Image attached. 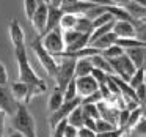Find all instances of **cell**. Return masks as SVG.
Masks as SVG:
<instances>
[{
    "mask_svg": "<svg viewBox=\"0 0 146 137\" xmlns=\"http://www.w3.org/2000/svg\"><path fill=\"white\" fill-rule=\"evenodd\" d=\"M61 17H63V11L60 10L58 7L49 3V10H47V22H46V30L44 33L50 32V30L57 29L58 24H60Z\"/></svg>",
    "mask_w": 146,
    "mask_h": 137,
    "instance_id": "12",
    "label": "cell"
},
{
    "mask_svg": "<svg viewBox=\"0 0 146 137\" xmlns=\"http://www.w3.org/2000/svg\"><path fill=\"white\" fill-rule=\"evenodd\" d=\"M76 88L79 98H86V96L98 92L99 85L91 76H85V77H76Z\"/></svg>",
    "mask_w": 146,
    "mask_h": 137,
    "instance_id": "9",
    "label": "cell"
},
{
    "mask_svg": "<svg viewBox=\"0 0 146 137\" xmlns=\"http://www.w3.org/2000/svg\"><path fill=\"white\" fill-rule=\"evenodd\" d=\"M111 3V7H118V8H123V7H126L127 3H129L130 0H108Z\"/></svg>",
    "mask_w": 146,
    "mask_h": 137,
    "instance_id": "40",
    "label": "cell"
},
{
    "mask_svg": "<svg viewBox=\"0 0 146 137\" xmlns=\"http://www.w3.org/2000/svg\"><path fill=\"white\" fill-rule=\"evenodd\" d=\"M115 46L121 47L123 51H127V49H133V47H145L146 43L140 41L138 38H116Z\"/></svg>",
    "mask_w": 146,
    "mask_h": 137,
    "instance_id": "20",
    "label": "cell"
},
{
    "mask_svg": "<svg viewBox=\"0 0 146 137\" xmlns=\"http://www.w3.org/2000/svg\"><path fill=\"white\" fill-rule=\"evenodd\" d=\"M118 129L113 123H108V121L102 120V118H98L96 120V134H104V132H110V131Z\"/></svg>",
    "mask_w": 146,
    "mask_h": 137,
    "instance_id": "30",
    "label": "cell"
},
{
    "mask_svg": "<svg viewBox=\"0 0 146 137\" xmlns=\"http://www.w3.org/2000/svg\"><path fill=\"white\" fill-rule=\"evenodd\" d=\"M127 132L130 134L132 137H145V134H146V121H145V117L141 118V120L138 121V123L135 124V126H132ZM126 132V134H127Z\"/></svg>",
    "mask_w": 146,
    "mask_h": 137,
    "instance_id": "29",
    "label": "cell"
},
{
    "mask_svg": "<svg viewBox=\"0 0 146 137\" xmlns=\"http://www.w3.org/2000/svg\"><path fill=\"white\" fill-rule=\"evenodd\" d=\"M83 120H85V117H83V112H82V109H80V106L74 109V110L69 114V117L66 118L68 124L72 126V128H76V129H79V128L83 126Z\"/></svg>",
    "mask_w": 146,
    "mask_h": 137,
    "instance_id": "22",
    "label": "cell"
},
{
    "mask_svg": "<svg viewBox=\"0 0 146 137\" xmlns=\"http://www.w3.org/2000/svg\"><path fill=\"white\" fill-rule=\"evenodd\" d=\"M14 55H16V60H17V66H19V82H24L27 85H35V84L42 82V79H39L36 76L29 58H27L25 44L14 47Z\"/></svg>",
    "mask_w": 146,
    "mask_h": 137,
    "instance_id": "2",
    "label": "cell"
},
{
    "mask_svg": "<svg viewBox=\"0 0 146 137\" xmlns=\"http://www.w3.org/2000/svg\"><path fill=\"white\" fill-rule=\"evenodd\" d=\"M79 98L77 96V88H76V77L64 87L63 90V101H72V99Z\"/></svg>",
    "mask_w": 146,
    "mask_h": 137,
    "instance_id": "26",
    "label": "cell"
},
{
    "mask_svg": "<svg viewBox=\"0 0 146 137\" xmlns=\"http://www.w3.org/2000/svg\"><path fill=\"white\" fill-rule=\"evenodd\" d=\"M82 35H85V33H79V32H76V30H66V32H63V43H64V49H66L68 46H71L72 43H76V41H77V39H79Z\"/></svg>",
    "mask_w": 146,
    "mask_h": 137,
    "instance_id": "31",
    "label": "cell"
},
{
    "mask_svg": "<svg viewBox=\"0 0 146 137\" xmlns=\"http://www.w3.org/2000/svg\"><path fill=\"white\" fill-rule=\"evenodd\" d=\"M126 57L132 61V65L138 70V68L145 66V55H146V49L145 47H133V49H127L124 51Z\"/></svg>",
    "mask_w": 146,
    "mask_h": 137,
    "instance_id": "13",
    "label": "cell"
},
{
    "mask_svg": "<svg viewBox=\"0 0 146 137\" xmlns=\"http://www.w3.org/2000/svg\"><path fill=\"white\" fill-rule=\"evenodd\" d=\"M64 137H77V129L69 126V124H66V128H64Z\"/></svg>",
    "mask_w": 146,
    "mask_h": 137,
    "instance_id": "38",
    "label": "cell"
},
{
    "mask_svg": "<svg viewBox=\"0 0 146 137\" xmlns=\"http://www.w3.org/2000/svg\"><path fill=\"white\" fill-rule=\"evenodd\" d=\"M79 106H80V98H76V99H72V101H64L63 104H61L55 112L49 114L47 120H49V126H50V131L54 129V128L57 126L60 121L66 120V118L69 117L71 112H72L76 107H79Z\"/></svg>",
    "mask_w": 146,
    "mask_h": 137,
    "instance_id": "6",
    "label": "cell"
},
{
    "mask_svg": "<svg viewBox=\"0 0 146 137\" xmlns=\"http://www.w3.org/2000/svg\"><path fill=\"white\" fill-rule=\"evenodd\" d=\"M93 71V65L90 58H82V60L76 61V68H74V77H85L90 76Z\"/></svg>",
    "mask_w": 146,
    "mask_h": 137,
    "instance_id": "19",
    "label": "cell"
},
{
    "mask_svg": "<svg viewBox=\"0 0 146 137\" xmlns=\"http://www.w3.org/2000/svg\"><path fill=\"white\" fill-rule=\"evenodd\" d=\"M32 51H33V54H35V57L38 58L39 65L44 68V71L50 77H54L55 73H57V60L42 47L41 36H36V38L32 41Z\"/></svg>",
    "mask_w": 146,
    "mask_h": 137,
    "instance_id": "3",
    "label": "cell"
},
{
    "mask_svg": "<svg viewBox=\"0 0 146 137\" xmlns=\"http://www.w3.org/2000/svg\"><path fill=\"white\" fill-rule=\"evenodd\" d=\"M127 84H129V87H130V88H133V90H135L138 85H143V84H145V66L138 68V70L130 76V79H129V82H127Z\"/></svg>",
    "mask_w": 146,
    "mask_h": 137,
    "instance_id": "24",
    "label": "cell"
},
{
    "mask_svg": "<svg viewBox=\"0 0 146 137\" xmlns=\"http://www.w3.org/2000/svg\"><path fill=\"white\" fill-rule=\"evenodd\" d=\"M63 102H64V101H63V92H61V90H58L57 87H55L54 92H52V93H50V96H49V101H47L49 114L55 112L61 104H63Z\"/></svg>",
    "mask_w": 146,
    "mask_h": 137,
    "instance_id": "21",
    "label": "cell"
},
{
    "mask_svg": "<svg viewBox=\"0 0 146 137\" xmlns=\"http://www.w3.org/2000/svg\"><path fill=\"white\" fill-rule=\"evenodd\" d=\"M10 87V92L13 93L14 99H16L17 102H22V104H27V95H29V85L24 82H13Z\"/></svg>",
    "mask_w": 146,
    "mask_h": 137,
    "instance_id": "14",
    "label": "cell"
},
{
    "mask_svg": "<svg viewBox=\"0 0 146 137\" xmlns=\"http://www.w3.org/2000/svg\"><path fill=\"white\" fill-rule=\"evenodd\" d=\"M110 21H113V16H111L110 13H104V14H101V16L96 17L94 21H91V22H93V30L98 29V27H101V25H105V24L110 22Z\"/></svg>",
    "mask_w": 146,
    "mask_h": 137,
    "instance_id": "34",
    "label": "cell"
},
{
    "mask_svg": "<svg viewBox=\"0 0 146 137\" xmlns=\"http://www.w3.org/2000/svg\"><path fill=\"white\" fill-rule=\"evenodd\" d=\"M80 109H82L85 118H91V120L99 118V110L96 107V104H80Z\"/></svg>",
    "mask_w": 146,
    "mask_h": 137,
    "instance_id": "28",
    "label": "cell"
},
{
    "mask_svg": "<svg viewBox=\"0 0 146 137\" xmlns=\"http://www.w3.org/2000/svg\"><path fill=\"white\" fill-rule=\"evenodd\" d=\"M121 137H126V136H121Z\"/></svg>",
    "mask_w": 146,
    "mask_h": 137,
    "instance_id": "44",
    "label": "cell"
},
{
    "mask_svg": "<svg viewBox=\"0 0 146 137\" xmlns=\"http://www.w3.org/2000/svg\"><path fill=\"white\" fill-rule=\"evenodd\" d=\"M90 61H91V65H93V68H94V70H99V71H102V73L108 74V76H113V71H111V68H110L108 60H105L101 54L90 57Z\"/></svg>",
    "mask_w": 146,
    "mask_h": 137,
    "instance_id": "18",
    "label": "cell"
},
{
    "mask_svg": "<svg viewBox=\"0 0 146 137\" xmlns=\"http://www.w3.org/2000/svg\"><path fill=\"white\" fill-rule=\"evenodd\" d=\"M5 118H7V115L0 110V137H3L5 134Z\"/></svg>",
    "mask_w": 146,
    "mask_h": 137,
    "instance_id": "41",
    "label": "cell"
},
{
    "mask_svg": "<svg viewBox=\"0 0 146 137\" xmlns=\"http://www.w3.org/2000/svg\"><path fill=\"white\" fill-rule=\"evenodd\" d=\"M143 117H145V106H138L133 110H129V117H127V123H126V128H124V134L132 126H135Z\"/></svg>",
    "mask_w": 146,
    "mask_h": 137,
    "instance_id": "17",
    "label": "cell"
},
{
    "mask_svg": "<svg viewBox=\"0 0 146 137\" xmlns=\"http://www.w3.org/2000/svg\"><path fill=\"white\" fill-rule=\"evenodd\" d=\"M77 137H96V132L88 129V128H85V126H82L77 129Z\"/></svg>",
    "mask_w": 146,
    "mask_h": 137,
    "instance_id": "36",
    "label": "cell"
},
{
    "mask_svg": "<svg viewBox=\"0 0 146 137\" xmlns=\"http://www.w3.org/2000/svg\"><path fill=\"white\" fill-rule=\"evenodd\" d=\"M74 68H76V60H69V58H61L57 60V73H55L54 79L57 82V88L63 92L64 87L74 79Z\"/></svg>",
    "mask_w": 146,
    "mask_h": 137,
    "instance_id": "4",
    "label": "cell"
},
{
    "mask_svg": "<svg viewBox=\"0 0 146 137\" xmlns=\"http://www.w3.org/2000/svg\"><path fill=\"white\" fill-rule=\"evenodd\" d=\"M76 19H77V16H74V14H63V17H61L58 27L61 29V32L72 30L74 29V24H76Z\"/></svg>",
    "mask_w": 146,
    "mask_h": 137,
    "instance_id": "27",
    "label": "cell"
},
{
    "mask_svg": "<svg viewBox=\"0 0 146 137\" xmlns=\"http://www.w3.org/2000/svg\"><path fill=\"white\" fill-rule=\"evenodd\" d=\"M90 76L96 80V84H98L99 87L105 85V84H107V80H108V74L102 73V71H99V70H94V68H93V71H91V74H90Z\"/></svg>",
    "mask_w": 146,
    "mask_h": 137,
    "instance_id": "32",
    "label": "cell"
},
{
    "mask_svg": "<svg viewBox=\"0 0 146 137\" xmlns=\"http://www.w3.org/2000/svg\"><path fill=\"white\" fill-rule=\"evenodd\" d=\"M10 38H11V43H13L14 47L25 44V32L21 27L17 19H13L10 22Z\"/></svg>",
    "mask_w": 146,
    "mask_h": 137,
    "instance_id": "11",
    "label": "cell"
},
{
    "mask_svg": "<svg viewBox=\"0 0 146 137\" xmlns=\"http://www.w3.org/2000/svg\"><path fill=\"white\" fill-rule=\"evenodd\" d=\"M72 30H76V32H79V33L91 35L93 33V22L90 19H86V17H83V16H77Z\"/></svg>",
    "mask_w": 146,
    "mask_h": 137,
    "instance_id": "23",
    "label": "cell"
},
{
    "mask_svg": "<svg viewBox=\"0 0 146 137\" xmlns=\"http://www.w3.org/2000/svg\"><path fill=\"white\" fill-rule=\"evenodd\" d=\"M36 7H38V2H36V0H24V11H25V16L29 21L32 19Z\"/></svg>",
    "mask_w": 146,
    "mask_h": 137,
    "instance_id": "33",
    "label": "cell"
},
{
    "mask_svg": "<svg viewBox=\"0 0 146 137\" xmlns=\"http://www.w3.org/2000/svg\"><path fill=\"white\" fill-rule=\"evenodd\" d=\"M99 54L102 55V57L105 58V60H111V58H118V57H121V55L124 54V51L121 47H118V46H110V47H107V49H104V51H101Z\"/></svg>",
    "mask_w": 146,
    "mask_h": 137,
    "instance_id": "25",
    "label": "cell"
},
{
    "mask_svg": "<svg viewBox=\"0 0 146 137\" xmlns=\"http://www.w3.org/2000/svg\"><path fill=\"white\" fill-rule=\"evenodd\" d=\"M145 96H146V85H138L135 88V98H137V102L140 106H145Z\"/></svg>",
    "mask_w": 146,
    "mask_h": 137,
    "instance_id": "35",
    "label": "cell"
},
{
    "mask_svg": "<svg viewBox=\"0 0 146 137\" xmlns=\"http://www.w3.org/2000/svg\"><path fill=\"white\" fill-rule=\"evenodd\" d=\"M0 85H8V73L2 61H0Z\"/></svg>",
    "mask_w": 146,
    "mask_h": 137,
    "instance_id": "37",
    "label": "cell"
},
{
    "mask_svg": "<svg viewBox=\"0 0 146 137\" xmlns=\"http://www.w3.org/2000/svg\"><path fill=\"white\" fill-rule=\"evenodd\" d=\"M11 126L14 128V132L22 134L24 137H38L36 134V123L33 115L30 114L27 104L19 102L16 114L11 117Z\"/></svg>",
    "mask_w": 146,
    "mask_h": 137,
    "instance_id": "1",
    "label": "cell"
},
{
    "mask_svg": "<svg viewBox=\"0 0 146 137\" xmlns=\"http://www.w3.org/2000/svg\"><path fill=\"white\" fill-rule=\"evenodd\" d=\"M17 106H19V102L14 99L13 93L10 92V87L0 85V110L7 117H13L17 110Z\"/></svg>",
    "mask_w": 146,
    "mask_h": 137,
    "instance_id": "7",
    "label": "cell"
},
{
    "mask_svg": "<svg viewBox=\"0 0 146 137\" xmlns=\"http://www.w3.org/2000/svg\"><path fill=\"white\" fill-rule=\"evenodd\" d=\"M115 41H116V36H115L113 32H110V33H107V35L101 36V38H98L96 41L90 43L88 46L101 52V51H104V49H107V47H110V46H113Z\"/></svg>",
    "mask_w": 146,
    "mask_h": 137,
    "instance_id": "15",
    "label": "cell"
},
{
    "mask_svg": "<svg viewBox=\"0 0 146 137\" xmlns=\"http://www.w3.org/2000/svg\"><path fill=\"white\" fill-rule=\"evenodd\" d=\"M116 38H138V32L133 27V24L126 22V21H115L113 30Z\"/></svg>",
    "mask_w": 146,
    "mask_h": 137,
    "instance_id": "10",
    "label": "cell"
},
{
    "mask_svg": "<svg viewBox=\"0 0 146 137\" xmlns=\"http://www.w3.org/2000/svg\"><path fill=\"white\" fill-rule=\"evenodd\" d=\"M8 137H24V136H22V134H19V132H11Z\"/></svg>",
    "mask_w": 146,
    "mask_h": 137,
    "instance_id": "42",
    "label": "cell"
},
{
    "mask_svg": "<svg viewBox=\"0 0 146 137\" xmlns=\"http://www.w3.org/2000/svg\"><path fill=\"white\" fill-rule=\"evenodd\" d=\"M41 44L50 55L63 52L64 51V43H63V32H61L60 27L44 33V35L41 36Z\"/></svg>",
    "mask_w": 146,
    "mask_h": 137,
    "instance_id": "5",
    "label": "cell"
},
{
    "mask_svg": "<svg viewBox=\"0 0 146 137\" xmlns=\"http://www.w3.org/2000/svg\"><path fill=\"white\" fill-rule=\"evenodd\" d=\"M123 10L126 11V13L129 14L132 19H135V21H145V14H146L145 7H140V5H137L133 0H130L126 7H123Z\"/></svg>",
    "mask_w": 146,
    "mask_h": 137,
    "instance_id": "16",
    "label": "cell"
},
{
    "mask_svg": "<svg viewBox=\"0 0 146 137\" xmlns=\"http://www.w3.org/2000/svg\"><path fill=\"white\" fill-rule=\"evenodd\" d=\"M38 3H49V0H36Z\"/></svg>",
    "mask_w": 146,
    "mask_h": 137,
    "instance_id": "43",
    "label": "cell"
},
{
    "mask_svg": "<svg viewBox=\"0 0 146 137\" xmlns=\"http://www.w3.org/2000/svg\"><path fill=\"white\" fill-rule=\"evenodd\" d=\"M83 126L88 128V129H91V131H94V129H96V120H91V118H85V120H83ZM94 132H96V131H94Z\"/></svg>",
    "mask_w": 146,
    "mask_h": 137,
    "instance_id": "39",
    "label": "cell"
},
{
    "mask_svg": "<svg viewBox=\"0 0 146 137\" xmlns=\"http://www.w3.org/2000/svg\"><path fill=\"white\" fill-rule=\"evenodd\" d=\"M47 10H49V3H38V7H36L32 19H30L33 29L38 32V36L44 35L46 22H47Z\"/></svg>",
    "mask_w": 146,
    "mask_h": 137,
    "instance_id": "8",
    "label": "cell"
}]
</instances>
